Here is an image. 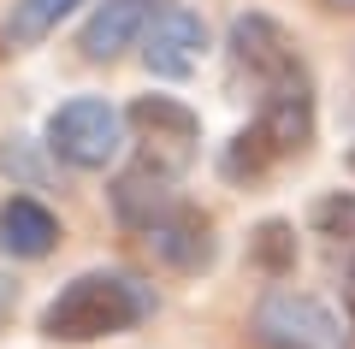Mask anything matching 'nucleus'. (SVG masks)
<instances>
[{
  "label": "nucleus",
  "mask_w": 355,
  "mask_h": 349,
  "mask_svg": "<svg viewBox=\"0 0 355 349\" xmlns=\"http://www.w3.org/2000/svg\"><path fill=\"white\" fill-rule=\"evenodd\" d=\"M125 125H130V142H137V160L113 184V213L130 231H148L178 201V178L190 172L196 142H202V119L172 95H142L125 112Z\"/></svg>",
  "instance_id": "nucleus-1"
},
{
  "label": "nucleus",
  "mask_w": 355,
  "mask_h": 349,
  "mask_svg": "<svg viewBox=\"0 0 355 349\" xmlns=\"http://www.w3.org/2000/svg\"><path fill=\"white\" fill-rule=\"evenodd\" d=\"M308 142H314V83H284L254 95V119L225 142L219 154V178L225 184H261L279 166L302 160Z\"/></svg>",
  "instance_id": "nucleus-2"
},
{
  "label": "nucleus",
  "mask_w": 355,
  "mask_h": 349,
  "mask_svg": "<svg viewBox=\"0 0 355 349\" xmlns=\"http://www.w3.org/2000/svg\"><path fill=\"white\" fill-rule=\"evenodd\" d=\"M148 308H154V296L137 278H125V273H77L42 308V337H53V343H101V337H119L130 325H142Z\"/></svg>",
  "instance_id": "nucleus-3"
},
{
  "label": "nucleus",
  "mask_w": 355,
  "mask_h": 349,
  "mask_svg": "<svg viewBox=\"0 0 355 349\" xmlns=\"http://www.w3.org/2000/svg\"><path fill=\"white\" fill-rule=\"evenodd\" d=\"M249 332L261 349H349L343 320L326 308L320 296L296 284H272L249 314Z\"/></svg>",
  "instance_id": "nucleus-4"
},
{
  "label": "nucleus",
  "mask_w": 355,
  "mask_h": 349,
  "mask_svg": "<svg viewBox=\"0 0 355 349\" xmlns=\"http://www.w3.org/2000/svg\"><path fill=\"white\" fill-rule=\"evenodd\" d=\"M225 53H231V77L249 83L254 95L284 89V83H302V77H308L291 30H284L279 18H266V12H243L237 24H231V36H225Z\"/></svg>",
  "instance_id": "nucleus-5"
},
{
  "label": "nucleus",
  "mask_w": 355,
  "mask_h": 349,
  "mask_svg": "<svg viewBox=\"0 0 355 349\" xmlns=\"http://www.w3.org/2000/svg\"><path fill=\"white\" fill-rule=\"evenodd\" d=\"M119 148H125V112L95 95L65 101L48 119V154L65 160L71 172H101V166L119 160Z\"/></svg>",
  "instance_id": "nucleus-6"
},
{
  "label": "nucleus",
  "mask_w": 355,
  "mask_h": 349,
  "mask_svg": "<svg viewBox=\"0 0 355 349\" xmlns=\"http://www.w3.org/2000/svg\"><path fill=\"white\" fill-rule=\"evenodd\" d=\"M178 0H95V12L77 30V53L89 65H113L125 48H142V36L154 30V18L172 12Z\"/></svg>",
  "instance_id": "nucleus-7"
},
{
  "label": "nucleus",
  "mask_w": 355,
  "mask_h": 349,
  "mask_svg": "<svg viewBox=\"0 0 355 349\" xmlns=\"http://www.w3.org/2000/svg\"><path fill=\"white\" fill-rule=\"evenodd\" d=\"M142 237H148V249L160 255L172 273H207V266H214V249H219L214 243V219H207L196 201H172Z\"/></svg>",
  "instance_id": "nucleus-8"
},
{
  "label": "nucleus",
  "mask_w": 355,
  "mask_h": 349,
  "mask_svg": "<svg viewBox=\"0 0 355 349\" xmlns=\"http://www.w3.org/2000/svg\"><path fill=\"white\" fill-rule=\"evenodd\" d=\"M202 53H207V24L196 12H184V6L160 12L154 30L142 36V65H148L154 77H166V83L190 77L196 65H202Z\"/></svg>",
  "instance_id": "nucleus-9"
},
{
  "label": "nucleus",
  "mask_w": 355,
  "mask_h": 349,
  "mask_svg": "<svg viewBox=\"0 0 355 349\" xmlns=\"http://www.w3.org/2000/svg\"><path fill=\"white\" fill-rule=\"evenodd\" d=\"M53 243H60V219L36 196H12L0 207V249L12 261H42V255H53Z\"/></svg>",
  "instance_id": "nucleus-10"
},
{
  "label": "nucleus",
  "mask_w": 355,
  "mask_h": 349,
  "mask_svg": "<svg viewBox=\"0 0 355 349\" xmlns=\"http://www.w3.org/2000/svg\"><path fill=\"white\" fill-rule=\"evenodd\" d=\"M314 237H320V255H326V266L343 278H355V189H331V196L314 201Z\"/></svg>",
  "instance_id": "nucleus-11"
},
{
  "label": "nucleus",
  "mask_w": 355,
  "mask_h": 349,
  "mask_svg": "<svg viewBox=\"0 0 355 349\" xmlns=\"http://www.w3.org/2000/svg\"><path fill=\"white\" fill-rule=\"evenodd\" d=\"M83 0H12V12L0 18V48L6 53H30L36 42H48Z\"/></svg>",
  "instance_id": "nucleus-12"
},
{
  "label": "nucleus",
  "mask_w": 355,
  "mask_h": 349,
  "mask_svg": "<svg viewBox=\"0 0 355 349\" xmlns=\"http://www.w3.org/2000/svg\"><path fill=\"white\" fill-rule=\"evenodd\" d=\"M249 249H254V261H261L266 273H284V266H296V231L284 219H266Z\"/></svg>",
  "instance_id": "nucleus-13"
},
{
  "label": "nucleus",
  "mask_w": 355,
  "mask_h": 349,
  "mask_svg": "<svg viewBox=\"0 0 355 349\" xmlns=\"http://www.w3.org/2000/svg\"><path fill=\"white\" fill-rule=\"evenodd\" d=\"M326 12H355V0H320Z\"/></svg>",
  "instance_id": "nucleus-14"
},
{
  "label": "nucleus",
  "mask_w": 355,
  "mask_h": 349,
  "mask_svg": "<svg viewBox=\"0 0 355 349\" xmlns=\"http://www.w3.org/2000/svg\"><path fill=\"white\" fill-rule=\"evenodd\" d=\"M349 166H355V154H349Z\"/></svg>",
  "instance_id": "nucleus-15"
}]
</instances>
